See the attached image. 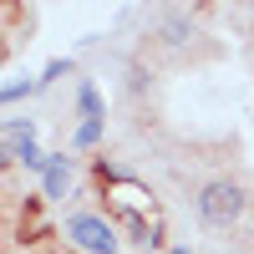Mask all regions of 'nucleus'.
Segmentation results:
<instances>
[{
    "label": "nucleus",
    "instance_id": "obj_5",
    "mask_svg": "<svg viewBox=\"0 0 254 254\" xmlns=\"http://www.w3.org/2000/svg\"><path fill=\"white\" fill-rule=\"evenodd\" d=\"M10 158H15L20 168H31V173H46V163H51L36 142H10Z\"/></svg>",
    "mask_w": 254,
    "mask_h": 254
},
{
    "label": "nucleus",
    "instance_id": "obj_3",
    "mask_svg": "<svg viewBox=\"0 0 254 254\" xmlns=\"http://www.w3.org/2000/svg\"><path fill=\"white\" fill-rule=\"evenodd\" d=\"M188 36H193V15L188 10H163V20H158L163 46H188Z\"/></svg>",
    "mask_w": 254,
    "mask_h": 254
},
{
    "label": "nucleus",
    "instance_id": "obj_12",
    "mask_svg": "<svg viewBox=\"0 0 254 254\" xmlns=\"http://www.w3.org/2000/svg\"><path fill=\"white\" fill-rule=\"evenodd\" d=\"M249 15H254V5H249Z\"/></svg>",
    "mask_w": 254,
    "mask_h": 254
},
{
    "label": "nucleus",
    "instance_id": "obj_2",
    "mask_svg": "<svg viewBox=\"0 0 254 254\" xmlns=\"http://www.w3.org/2000/svg\"><path fill=\"white\" fill-rule=\"evenodd\" d=\"M66 239L81 254H117V244H122L112 219H102V214H71L66 219Z\"/></svg>",
    "mask_w": 254,
    "mask_h": 254
},
{
    "label": "nucleus",
    "instance_id": "obj_4",
    "mask_svg": "<svg viewBox=\"0 0 254 254\" xmlns=\"http://www.w3.org/2000/svg\"><path fill=\"white\" fill-rule=\"evenodd\" d=\"M66 183H71V158L56 153L46 163V198H66Z\"/></svg>",
    "mask_w": 254,
    "mask_h": 254
},
{
    "label": "nucleus",
    "instance_id": "obj_9",
    "mask_svg": "<svg viewBox=\"0 0 254 254\" xmlns=\"http://www.w3.org/2000/svg\"><path fill=\"white\" fill-rule=\"evenodd\" d=\"M97 137H102V122H81L76 127V147H92Z\"/></svg>",
    "mask_w": 254,
    "mask_h": 254
},
{
    "label": "nucleus",
    "instance_id": "obj_6",
    "mask_svg": "<svg viewBox=\"0 0 254 254\" xmlns=\"http://www.w3.org/2000/svg\"><path fill=\"white\" fill-rule=\"evenodd\" d=\"M76 107H81V122H102L107 112H102V97H97V87L92 81H81L76 87Z\"/></svg>",
    "mask_w": 254,
    "mask_h": 254
},
{
    "label": "nucleus",
    "instance_id": "obj_11",
    "mask_svg": "<svg viewBox=\"0 0 254 254\" xmlns=\"http://www.w3.org/2000/svg\"><path fill=\"white\" fill-rule=\"evenodd\" d=\"M168 254H188V249H168Z\"/></svg>",
    "mask_w": 254,
    "mask_h": 254
},
{
    "label": "nucleus",
    "instance_id": "obj_8",
    "mask_svg": "<svg viewBox=\"0 0 254 254\" xmlns=\"http://www.w3.org/2000/svg\"><path fill=\"white\" fill-rule=\"evenodd\" d=\"M41 87V76H20V81H10V87H0V107H5V102H20V97H31Z\"/></svg>",
    "mask_w": 254,
    "mask_h": 254
},
{
    "label": "nucleus",
    "instance_id": "obj_7",
    "mask_svg": "<svg viewBox=\"0 0 254 254\" xmlns=\"http://www.w3.org/2000/svg\"><path fill=\"white\" fill-rule=\"evenodd\" d=\"M132 239H137L142 249H163V244H168V234H163V224H158V219H142V224L132 229Z\"/></svg>",
    "mask_w": 254,
    "mask_h": 254
},
{
    "label": "nucleus",
    "instance_id": "obj_1",
    "mask_svg": "<svg viewBox=\"0 0 254 254\" xmlns=\"http://www.w3.org/2000/svg\"><path fill=\"white\" fill-rule=\"evenodd\" d=\"M193 208H198V219H203L208 229H229V224H239V219H244L249 198H244V188H239L234 178H214V183H203V188H198Z\"/></svg>",
    "mask_w": 254,
    "mask_h": 254
},
{
    "label": "nucleus",
    "instance_id": "obj_10",
    "mask_svg": "<svg viewBox=\"0 0 254 254\" xmlns=\"http://www.w3.org/2000/svg\"><path fill=\"white\" fill-rule=\"evenodd\" d=\"M5 163H10V147H0V168H5Z\"/></svg>",
    "mask_w": 254,
    "mask_h": 254
}]
</instances>
